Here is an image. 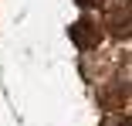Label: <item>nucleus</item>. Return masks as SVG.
<instances>
[{
    "label": "nucleus",
    "instance_id": "1",
    "mask_svg": "<svg viewBox=\"0 0 132 126\" xmlns=\"http://www.w3.org/2000/svg\"><path fill=\"white\" fill-rule=\"evenodd\" d=\"M68 38L75 41V48H81V51H92V48H98V41H102V27H98L95 20L81 17V20H75L71 27H68Z\"/></svg>",
    "mask_w": 132,
    "mask_h": 126
},
{
    "label": "nucleus",
    "instance_id": "2",
    "mask_svg": "<svg viewBox=\"0 0 132 126\" xmlns=\"http://www.w3.org/2000/svg\"><path fill=\"white\" fill-rule=\"evenodd\" d=\"M109 24H112V34H119V38H129V4H119V7H112V14H109Z\"/></svg>",
    "mask_w": 132,
    "mask_h": 126
},
{
    "label": "nucleus",
    "instance_id": "3",
    "mask_svg": "<svg viewBox=\"0 0 132 126\" xmlns=\"http://www.w3.org/2000/svg\"><path fill=\"white\" fill-rule=\"evenodd\" d=\"M105 126H129V116H115V119H105Z\"/></svg>",
    "mask_w": 132,
    "mask_h": 126
},
{
    "label": "nucleus",
    "instance_id": "4",
    "mask_svg": "<svg viewBox=\"0 0 132 126\" xmlns=\"http://www.w3.org/2000/svg\"><path fill=\"white\" fill-rule=\"evenodd\" d=\"M78 7H98V4H105V0H75Z\"/></svg>",
    "mask_w": 132,
    "mask_h": 126
}]
</instances>
